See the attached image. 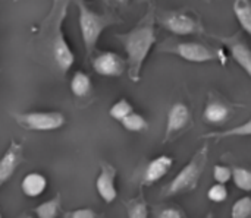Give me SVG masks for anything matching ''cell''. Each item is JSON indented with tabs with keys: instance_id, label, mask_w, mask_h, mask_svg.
I'll return each instance as SVG.
<instances>
[{
	"instance_id": "obj_1",
	"label": "cell",
	"mask_w": 251,
	"mask_h": 218,
	"mask_svg": "<svg viewBox=\"0 0 251 218\" xmlns=\"http://www.w3.org/2000/svg\"><path fill=\"white\" fill-rule=\"evenodd\" d=\"M156 16L154 7H150L143 19L126 34H119L118 38L122 41L126 53V69L128 76L132 82H138L144 62L147 60L153 45L156 44Z\"/></svg>"
},
{
	"instance_id": "obj_2",
	"label": "cell",
	"mask_w": 251,
	"mask_h": 218,
	"mask_svg": "<svg viewBox=\"0 0 251 218\" xmlns=\"http://www.w3.org/2000/svg\"><path fill=\"white\" fill-rule=\"evenodd\" d=\"M69 1L71 0H53L51 10L43 22L40 31V38L46 44L49 54L63 73H66L75 62L74 51L71 50L62 31V22L66 16Z\"/></svg>"
},
{
	"instance_id": "obj_3",
	"label": "cell",
	"mask_w": 251,
	"mask_h": 218,
	"mask_svg": "<svg viewBox=\"0 0 251 218\" xmlns=\"http://www.w3.org/2000/svg\"><path fill=\"white\" fill-rule=\"evenodd\" d=\"M75 1L78 6V22H79V29H81V37H82V43L85 47V53H87V57H91L103 31L107 26L118 23V19L112 15L97 13L91 10L82 0H75Z\"/></svg>"
},
{
	"instance_id": "obj_4",
	"label": "cell",
	"mask_w": 251,
	"mask_h": 218,
	"mask_svg": "<svg viewBox=\"0 0 251 218\" xmlns=\"http://www.w3.org/2000/svg\"><path fill=\"white\" fill-rule=\"evenodd\" d=\"M207 155H209V147L204 145L193 155V158L181 169V172L165 188L163 196H176L194 191L206 169Z\"/></svg>"
},
{
	"instance_id": "obj_5",
	"label": "cell",
	"mask_w": 251,
	"mask_h": 218,
	"mask_svg": "<svg viewBox=\"0 0 251 218\" xmlns=\"http://www.w3.org/2000/svg\"><path fill=\"white\" fill-rule=\"evenodd\" d=\"M16 123L26 131L50 132L57 131L66 123V117L60 111H28L13 114Z\"/></svg>"
},
{
	"instance_id": "obj_6",
	"label": "cell",
	"mask_w": 251,
	"mask_h": 218,
	"mask_svg": "<svg viewBox=\"0 0 251 218\" xmlns=\"http://www.w3.org/2000/svg\"><path fill=\"white\" fill-rule=\"evenodd\" d=\"M168 53L176 54L178 57L191 62V63H206L210 60L218 59V51L212 50L210 47L200 44V43H191V41H185V43H178L174 45H169L168 48H162Z\"/></svg>"
},
{
	"instance_id": "obj_7",
	"label": "cell",
	"mask_w": 251,
	"mask_h": 218,
	"mask_svg": "<svg viewBox=\"0 0 251 218\" xmlns=\"http://www.w3.org/2000/svg\"><path fill=\"white\" fill-rule=\"evenodd\" d=\"M160 23L175 35H191L201 32V25L193 16L182 12H166L160 16Z\"/></svg>"
},
{
	"instance_id": "obj_8",
	"label": "cell",
	"mask_w": 251,
	"mask_h": 218,
	"mask_svg": "<svg viewBox=\"0 0 251 218\" xmlns=\"http://www.w3.org/2000/svg\"><path fill=\"white\" fill-rule=\"evenodd\" d=\"M126 67V62L115 51H103L93 59V69L101 76L119 78Z\"/></svg>"
},
{
	"instance_id": "obj_9",
	"label": "cell",
	"mask_w": 251,
	"mask_h": 218,
	"mask_svg": "<svg viewBox=\"0 0 251 218\" xmlns=\"http://www.w3.org/2000/svg\"><path fill=\"white\" fill-rule=\"evenodd\" d=\"M116 169L109 163L100 164V173L96 179V191L106 204H112L118 198L116 189Z\"/></svg>"
},
{
	"instance_id": "obj_10",
	"label": "cell",
	"mask_w": 251,
	"mask_h": 218,
	"mask_svg": "<svg viewBox=\"0 0 251 218\" xmlns=\"http://www.w3.org/2000/svg\"><path fill=\"white\" fill-rule=\"evenodd\" d=\"M24 161L22 145L16 141H10L7 150L0 157V188L9 182V179L15 174L18 167Z\"/></svg>"
},
{
	"instance_id": "obj_11",
	"label": "cell",
	"mask_w": 251,
	"mask_h": 218,
	"mask_svg": "<svg viewBox=\"0 0 251 218\" xmlns=\"http://www.w3.org/2000/svg\"><path fill=\"white\" fill-rule=\"evenodd\" d=\"M191 122V113L185 103H175L168 111L166 129H165V141L171 139L174 135L182 132Z\"/></svg>"
},
{
	"instance_id": "obj_12",
	"label": "cell",
	"mask_w": 251,
	"mask_h": 218,
	"mask_svg": "<svg viewBox=\"0 0 251 218\" xmlns=\"http://www.w3.org/2000/svg\"><path fill=\"white\" fill-rule=\"evenodd\" d=\"M172 166H174V158L169 155H159V157L153 158L144 170L143 185L151 186V185L157 183L169 173Z\"/></svg>"
},
{
	"instance_id": "obj_13",
	"label": "cell",
	"mask_w": 251,
	"mask_h": 218,
	"mask_svg": "<svg viewBox=\"0 0 251 218\" xmlns=\"http://www.w3.org/2000/svg\"><path fill=\"white\" fill-rule=\"evenodd\" d=\"M222 41L228 45L232 59L243 67V70L250 76L251 75V51L247 43L237 34L228 38H222Z\"/></svg>"
},
{
	"instance_id": "obj_14",
	"label": "cell",
	"mask_w": 251,
	"mask_h": 218,
	"mask_svg": "<svg viewBox=\"0 0 251 218\" xmlns=\"http://www.w3.org/2000/svg\"><path fill=\"white\" fill-rule=\"evenodd\" d=\"M231 116V109L228 104L219 100H210L203 111V119L215 126H222Z\"/></svg>"
},
{
	"instance_id": "obj_15",
	"label": "cell",
	"mask_w": 251,
	"mask_h": 218,
	"mask_svg": "<svg viewBox=\"0 0 251 218\" xmlns=\"http://www.w3.org/2000/svg\"><path fill=\"white\" fill-rule=\"evenodd\" d=\"M21 189L26 198H38L47 189V177L43 173L31 172L22 179Z\"/></svg>"
},
{
	"instance_id": "obj_16",
	"label": "cell",
	"mask_w": 251,
	"mask_h": 218,
	"mask_svg": "<svg viewBox=\"0 0 251 218\" xmlns=\"http://www.w3.org/2000/svg\"><path fill=\"white\" fill-rule=\"evenodd\" d=\"M62 211V196L57 194L54 198L44 201L38 207L34 208L37 218H57Z\"/></svg>"
},
{
	"instance_id": "obj_17",
	"label": "cell",
	"mask_w": 251,
	"mask_h": 218,
	"mask_svg": "<svg viewBox=\"0 0 251 218\" xmlns=\"http://www.w3.org/2000/svg\"><path fill=\"white\" fill-rule=\"evenodd\" d=\"M251 133V120L244 122L240 126L225 129V131H218V132H210L203 135L204 139H225V138H234V136H250Z\"/></svg>"
},
{
	"instance_id": "obj_18",
	"label": "cell",
	"mask_w": 251,
	"mask_h": 218,
	"mask_svg": "<svg viewBox=\"0 0 251 218\" xmlns=\"http://www.w3.org/2000/svg\"><path fill=\"white\" fill-rule=\"evenodd\" d=\"M71 91L75 97L82 98L87 97L91 91V79L87 73L78 70L74 73L72 79H71Z\"/></svg>"
},
{
	"instance_id": "obj_19",
	"label": "cell",
	"mask_w": 251,
	"mask_h": 218,
	"mask_svg": "<svg viewBox=\"0 0 251 218\" xmlns=\"http://www.w3.org/2000/svg\"><path fill=\"white\" fill-rule=\"evenodd\" d=\"M234 13L241 25V28L250 34L251 32V3L250 0H235Z\"/></svg>"
},
{
	"instance_id": "obj_20",
	"label": "cell",
	"mask_w": 251,
	"mask_h": 218,
	"mask_svg": "<svg viewBox=\"0 0 251 218\" xmlns=\"http://www.w3.org/2000/svg\"><path fill=\"white\" fill-rule=\"evenodd\" d=\"M126 216L128 218H149V205L143 192L126 202Z\"/></svg>"
},
{
	"instance_id": "obj_21",
	"label": "cell",
	"mask_w": 251,
	"mask_h": 218,
	"mask_svg": "<svg viewBox=\"0 0 251 218\" xmlns=\"http://www.w3.org/2000/svg\"><path fill=\"white\" fill-rule=\"evenodd\" d=\"M231 179L234 180L235 186L243 192L251 191V173L246 167H234L231 169Z\"/></svg>"
},
{
	"instance_id": "obj_22",
	"label": "cell",
	"mask_w": 251,
	"mask_h": 218,
	"mask_svg": "<svg viewBox=\"0 0 251 218\" xmlns=\"http://www.w3.org/2000/svg\"><path fill=\"white\" fill-rule=\"evenodd\" d=\"M121 125L124 126V129L129 131V132H143L147 129V120L144 116L132 111L129 113L125 119L121 120Z\"/></svg>"
},
{
	"instance_id": "obj_23",
	"label": "cell",
	"mask_w": 251,
	"mask_h": 218,
	"mask_svg": "<svg viewBox=\"0 0 251 218\" xmlns=\"http://www.w3.org/2000/svg\"><path fill=\"white\" fill-rule=\"evenodd\" d=\"M132 111H134L132 104H131L128 100L122 98V100H118V101L110 107V110H109V116H110L112 119H115V120L121 122L122 119H125V117H126L129 113H132Z\"/></svg>"
},
{
	"instance_id": "obj_24",
	"label": "cell",
	"mask_w": 251,
	"mask_h": 218,
	"mask_svg": "<svg viewBox=\"0 0 251 218\" xmlns=\"http://www.w3.org/2000/svg\"><path fill=\"white\" fill-rule=\"evenodd\" d=\"M251 214L250 196H243L237 199L231 208V218H249Z\"/></svg>"
},
{
	"instance_id": "obj_25",
	"label": "cell",
	"mask_w": 251,
	"mask_h": 218,
	"mask_svg": "<svg viewBox=\"0 0 251 218\" xmlns=\"http://www.w3.org/2000/svg\"><path fill=\"white\" fill-rule=\"evenodd\" d=\"M207 198L209 201L215 202V204H222L228 199V188L226 185H221V183H215L209 192H207Z\"/></svg>"
},
{
	"instance_id": "obj_26",
	"label": "cell",
	"mask_w": 251,
	"mask_h": 218,
	"mask_svg": "<svg viewBox=\"0 0 251 218\" xmlns=\"http://www.w3.org/2000/svg\"><path fill=\"white\" fill-rule=\"evenodd\" d=\"M213 179L216 183L221 185H226L231 180V167L224 166V164H218L213 167Z\"/></svg>"
},
{
	"instance_id": "obj_27",
	"label": "cell",
	"mask_w": 251,
	"mask_h": 218,
	"mask_svg": "<svg viewBox=\"0 0 251 218\" xmlns=\"http://www.w3.org/2000/svg\"><path fill=\"white\" fill-rule=\"evenodd\" d=\"M156 218H185L184 213L179 210V208H175V207H166V208H162L157 214Z\"/></svg>"
},
{
	"instance_id": "obj_28",
	"label": "cell",
	"mask_w": 251,
	"mask_h": 218,
	"mask_svg": "<svg viewBox=\"0 0 251 218\" xmlns=\"http://www.w3.org/2000/svg\"><path fill=\"white\" fill-rule=\"evenodd\" d=\"M66 218H97V214L91 208H79L71 213H66Z\"/></svg>"
},
{
	"instance_id": "obj_29",
	"label": "cell",
	"mask_w": 251,
	"mask_h": 218,
	"mask_svg": "<svg viewBox=\"0 0 251 218\" xmlns=\"http://www.w3.org/2000/svg\"><path fill=\"white\" fill-rule=\"evenodd\" d=\"M21 218H32L31 216H24V217H21Z\"/></svg>"
},
{
	"instance_id": "obj_30",
	"label": "cell",
	"mask_w": 251,
	"mask_h": 218,
	"mask_svg": "<svg viewBox=\"0 0 251 218\" xmlns=\"http://www.w3.org/2000/svg\"><path fill=\"white\" fill-rule=\"evenodd\" d=\"M206 218H213V216H212V214H209V216H207Z\"/></svg>"
},
{
	"instance_id": "obj_31",
	"label": "cell",
	"mask_w": 251,
	"mask_h": 218,
	"mask_svg": "<svg viewBox=\"0 0 251 218\" xmlns=\"http://www.w3.org/2000/svg\"><path fill=\"white\" fill-rule=\"evenodd\" d=\"M0 218H3V216H1V211H0Z\"/></svg>"
},
{
	"instance_id": "obj_32",
	"label": "cell",
	"mask_w": 251,
	"mask_h": 218,
	"mask_svg": "<svg viewBox=\"0 0 251 218\" xmlns=\"http://www.w3.org/2000/svg\"><path fill=\"white\" fill-rule=\"evenodd\" d=\"M119 1H125V0H119Z\"/></svg>"
}]
</instances>
